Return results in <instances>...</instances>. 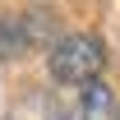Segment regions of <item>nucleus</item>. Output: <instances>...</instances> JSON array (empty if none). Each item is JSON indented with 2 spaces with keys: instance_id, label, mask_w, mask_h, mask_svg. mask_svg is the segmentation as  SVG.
Segmentation results:
<instances>
[{
  "instance_id": "obj_3",
  "label": "nucleus",
  "mask_w": 120,
  "mask_h": 120,
  "mask_svg": "<svg viewBox=\"0 0 120 120\" xmlns=\"http://www.w3.org/2000/svg\"><path fill=\"white\" fill-rule=\"evenodd\" d=\"M51 120H60V116H51Z\"/></svg>"
},
{
  "instance_id": "obj_2",
  "label": "nucleus",
  "mask_w": 120,
  "mask_h": 120,
  "mask_svg": "<svg viewBox=\"0 0 120 120\" xmlns=\"http://www.w3.org/2000/svg\"><path fill=\"white\" fill-rule=\"evenodd\" d=\"M111 111H116L111 88H106L102 79H97V83H88V88H83V120H111Z\"/></svg>"
},
{
  "instance_id": "obj_4",
  "label": "nucleus",
  "mask_w": 120,
  "mask_h": 120,
  "mask_svg": "<svg viewBox=\"0 0 120 120\" xmlns=\"http://www.w3.org/2000/svg\"><path fill=\"white\" fill-rule=\"evenodd\" d=\"M116 120H120V111H116Z\"/></svg>"
},
{
  "instance_id": "obj_1",
  "label": "nucleus",
  "mask_w": 120,
  "mask_h": 120,
  "mask_svg": "<svg viewBox=\"0 0 120 120\" xmlns=\"http://www.w3.org/2000/svg\"><path fill=\"white\" fill-rule=\"evenodd\" d=\"M46 69H51V79L65 83V88H88L106 69V42L97 32H65V37H56L51 51H46Z\"/></svg>"
}]
</instances>
